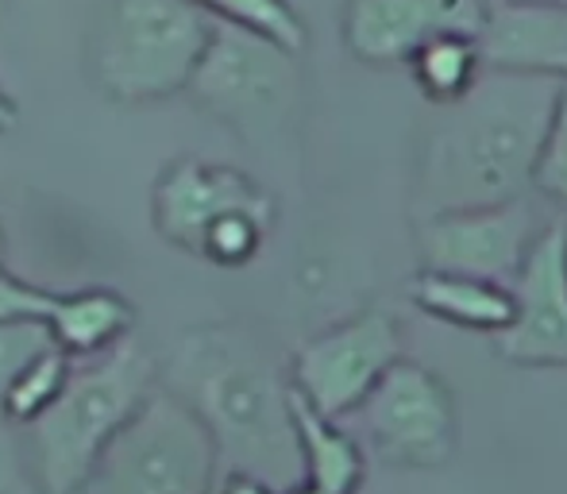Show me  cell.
Returning <instances> with one entry per match:
<instances>
[{
  "mask_svg": "<svg viewBox=\"0 0 567 494\" xmlns=\"http://www.w3.org/2000/svg\"><path fill=\"white\" fill-rule=\"evenodd\" d=\"M189 4L209 8L236 28H244L247 35L267 39V43L282 47L290 54L306 43V23H301L298 8L290 0H189Z\"/></svg>",
  "mask_w": 567,
  "mask_h": 494,
  "instance_id": "ac0fdd59",
  "label": "cell"
},
{
  "mask_svg": "<svg viewBox=\"0 0 567 494\" xmlns=\"http://www.w3.org/2000/svg\"><path fill=\"white\" fill-rule=\"evenodd\" d=\"M209 47L213 35L197 16L182 4H166L163 16H151L147 23L132 20L120 31L113 51L105 54V78L124 97L171 93L202 70Z\"/></svg>",
  "mask_w": 567,
  "mask_h": 494,
  "instance_id": "ba28073f",
  "label": "cell"
},
{
  "mask_svg": "<svg viewBox=\"0 0 567 494\" xmlns=\"http://www.w3.org/2000/svg\"><path fill=\"white\" fill-rule=\"evenodd\" d=\"M402 360L398 317L390 309H363L313 337L293 356L290 387L317 413L340 421L351 418Z\"/></svg>",
  "mask_w": 567,
  "mask_h": 494,
  "instance_id": "277c9868",
  "label": "cell"
},
{
  "mask_svg": "<svg viewBox=\"0 0 567 494\" xmlns=\"http://www.w3.org/2000/svg\"><path fill=\"white\" fill-rule=\"evenodd\" d=\"M351 418H359L371 449L394 467H444L460 436L449 382L413 360L398 363Z\"/></svg>",
  "mask_w": 567,
  "mask_h": 494,
  "instance_id": "5b68a950",
  "label": "cell"
},
{
  "mask_svg": "<svg viewBox=\"0 0 567 494\" xmlns=\"http://www.w3.org/2000/svg\"><path fill=\"white\" fill-rule=\"evenodd\" d=\"M155 213L158 228L174 244L189 247V251H205V240H209V233L220 220L236 217V213L270 217V202L244 174L202 166L189 158V163L174 166L171 178L158 186Z\"/></svg>",
  "mask_w": 567,
  "mask_h": 494,
  "instance_id": "7c38bea8",
  "label": "cell"
},
{
  "mask_svg": "<svg viewBox=\"0 0 567 494\" xmlns=\"http://www.w3.org/2000/svg\"><path fill=\"white\" fill-rule=\"evenodd\" d=\"M506 4H545V8H567V0H506Z\"/></svg>",
  "mask_w": 567,
  "mask_h": 494,
  "instance_id": "7402d4cb",
  "label": "cell"
},
{
  "mask_svg": "<svg viewBox=\"0 0 567 494\" xmlns=\"http://www.w3.org/2000/svg\"><path fill=\"white\" fill-rule=\"evenodd\" d=\"M290 494H324V491H321V487H313V483H309V480H301L298 487H293Z\"/></svg>",
  "mask_w": 567,
  "mask_h": 494,
  "instance_id": "603a6c76",
  "label": "cell"
},
{
  "mask_svg": "<svg viewBox=\"0 0 567 494\" xmlns=\"http://www.w3.org/2000/svg\"><path fill=\"white\" fill-rule=\"evenodd\" d=\"M286 62H290V51L259 35L213 39L209 54L197 70V82H202L205 97L236 124H270L293 93Z\"/></svg>",
  "mask_w": 567,
  "mask_h": 494,
  "instance_id": "8fae6325",
  "label": "cell"
},
{
  "mask_svg": "<svg viewBox=\"0 0 567 494\" xmlns=\"http://www.w3.org/2000/svg\"><path fill=\"white\" fill-rule=\"evenodd\" d=\"M413 82L433 105H455L467 97L486 74L483 47L475 31H441L429 43H421L410 59Z\"/></svg>",
  "mask_w": 567,
  "mask_h": 494,
  "instance_id": "e0dca14e",
  "label": "cell"
},
{
  "mask_svg": "<svg viewBox=\"0 0 567 494\" xmlns=\"http://www.w3.org/2000/svg\"><path fill=\"white\" fill-rule=\"evenodd\" d=\"M16 317H39L59 329L62 344L78 348V352H93V348L109 344L127 325V306L113 294H78V298H47V294L23 290L20 282L0 275V321H16Z\"/></svg>",
  "mask_w": 567,
  "mask_h": 494,
  "instance_id": "5bb4252c",
  "label": "cell"
},
{
  "mask_svg": "<svg viewBox=\"0 0 567 494\" xmlns=\"http://www.w3.org/2000/svg\"><path fill=\"white\" fill-rule=\"evenodd\" d=\"M486 0H348L343 43L359 62L394 66L410 62L421 43L441 31H475Z\"/></svg>",
  "mask_w": 567,
  "mask_h": 494,
  "instance_id": "9c48e42d",
  "label": "cell"
},
{
  "mask_svg": "<svg viewBox=\"0 0 567 494\" xmlns=\"http://www.w3.org/2000/svg\"><path fill=\"white\" fill-rule=\"evenodd\" d=\"M514 321L498 332L494 352L522 368H564L567 363V225L540 228L522 270L509 282Z\"/></svg>",
  "mask_w": 567,
  "mask_h": 494,
  "instance_id": "52a82bcc",
  "label": "cell"
},
{
  "mask_svg": "<svg viewBox=\"0 0 567 494\" xmlns=\"http://www.w3.org/2000/svg\"><path fill=\"white\" fill-rule=\"evenodd\" d=\"M82 494H217L209 425L171 398H151L109 441Z\"/></svg>",
  "mask_w": 567,
  "mask_h": 494,
  "instance_id": "3957f363",
  "label": "cell"
},
{
  "mask_svg": "<svg viewBox=\"0 0 567 494\" xmlns=\"http://www.w3.org/2000/svg\"><path fill=\"white\" fill-rule=\"evenodd\" d=\"M147 405V368H109L66 382L59 398L35 418L39 480L47 494H78L97 467L109 441Z\"/></svg>",
  "mask_w": 567,
  "mask_h": 494,
  "instance_id": "7a4b0ae2",
  "label": "cell"
},
{
  "mask_svg": "<svg viewBox=\"0 0 567 494\" xmlns=\"http://www.w3.org/2000/svg\"><path fill=\"white\" fill-rule=\"evenodd\" d=\"M537 189L553 202L567 205V82L556 101L553 124H548L545 147H540V163H537Z\"/></svg>",
  "mask_w": 567,
  "mask_h": 494,
  "instance_id": "d6986e66",
  "label": "cell"
},
{
  "mask_svg": "<svg viewBox=\"0 0 567 494\" xmlns=\"http://www.w3.org/2000/svg\"><path fill=\"white\" fill-rule=\"evenodd\" d=\"M205 398V425L213 421L220 436L247 444V449H278L298 444L290 418V382H278L259 360L228 356L202 382Z\"/></svg>",
  "mask_w": 567,
  "mask_h": 494,
  "instance_id": "30bf717a",
  "label": "cell"
},
{
  "mask_svg": "<svg viewBox=\"0 0 567 494\" xmlns=\"http://www.w3.org/2000/svg\"><path fill=\"white\" fill-rule=\"evenodd\" d=\"M533 205L506 202L491 209H460L441 217L417 220V244L425 270H452V275L514 282L529 247L537 244Z\"/></svg>",
  "mask_w": 567,
  "mask_h": 494,
  "instance_id": "8992f818",
  "label": "cell"
},
{
  "mask_svg": "<svg viewBox=\"0 0 567 494\" xmlns=\"http://www.w3.org/2000/svg\"><path fill=\"white\" fill-rule=\"evenodd\" d=\"M478 47H483L486 70L567 82V8L486 0Z\"/></svg>",
  "mask_w": 567,
  "mask_h": 494,
  "instance_id": "4fadbf2b",
  "label": "cell"
},
{
  "mask_svg": "<svg viewBox=\"0 0 567 494\" xmlns=\"http://www.w3.org/2000/svg\"><path fill=\"white\" fill-rule=\"evenodd\" d=\"M290 418L298 436V456L306 464V480L324 494H355L363 483V449L340 429V421L317 413L298 390L290 387Z\"/></svg>",
  "mask_w": 567,
  "mask_h": 494,
  "instance_id": "2e32d148",
  "label": "cell"
},
{
  "mask_svg": "<svg viewBox=\"0 0 567 494\" xmlns=\"http://www.w3.org/2000/svg\"><path fill=\"white\" fill-rule=\"evenodd\" d=\"M217 494H275L267 483H259L255 475H228L225 483L217 487Z\"/></svg>",
  "mask_w": 567,
  "mask_h": 494,
  "instance_id": "ffe728a7",
  "label": "cell"
},
{
  "mask_svg": "<svg viewBox=\"0 0 567 494\" xmlns=\"http://www.w3.org/2000/svg\"><path fill=\"white\" fill-rule=\"evenodd\" d=\"M410 298L421 313L436 321L478 332H506L514 321V290L491 278L452 275V270H421L410 282Z\"/></svg>",
  "mask_w": 567,
  "mask_h": 494,
  "instance_id": "9a60e30c",
  "label": "cell"
},
{
  "mask_svg": "<svg viewBox=\"0 0 567 494\" xmlns=\"http://www.w3.org/2000/svg\"><path fill=\"white\" fill-rule=\"evenodd\" d=\"M12 116H16L12 101H8L4 93H0V127H4V124H12Z\"/></svg>",
  "mask_w": 567,
  "mask_h": 494,
  "instance_id": "44dd1931",
  "label": "cell"
},
{
  "mask_svg": "<svg viewBox=\"0 0 567 494\" xmlns=\"http://www.w3.org/2000/svg\"><path fill=\"white\" fill-rule=\"evenodd\" d=\"M560 90V78L486 70L467 97L444 105L421 155L417 220L522 202L537 186L540 147Z\"/></svg>",
  "mask_w": 567,
  "mask_h": 494,
  "instance_id": "6da1fadb",
  "label": "cell"
}]
</instances>
